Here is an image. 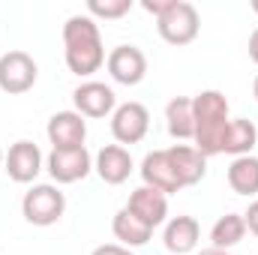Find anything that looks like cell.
I'll return each mask as SVG.
<instances>
[{
    "mask_svg": "<svg viewBox=\"0 0 258 255\" xmlns=\"http://www.w3.org/2000/svg\"><path fill=\"white\" fill-rule=\"evenodd\" d=\"M63 54L66 66L75 75H93L105 63V48L99 36V24L90 15H72L63 24Z\"/></svg>",
    "mask_w": 258,
    "mask_h": 255,
    "instance_id": "1",
    "label": "cell"
},
{
    "mask_svg": "<svg viewBox=\"0 0 258 255\" xmlns=\"http://www.w3.org/2000/svg\"><path fill=\"white\" fill-rule=\"evenodd\" d=\"M195 114V150L204 156L222 153V138L228 129V99L219 90H201L192 99Z\"/></svg>",
    "mask_w": 258,
    "mask_h": 255,
    "instance_id": "2",
    "label": "cell"
},
{
    "mask_svg": "<svg viewBox=\"0 0 258 255\" xmlns=\"http://www.w3.org/2000/svg\"><path fill=\"white\" fill-rule=\"evenodd\" d=\"M63 210H66L63 192L57 189V186H51V183H39V186H33L30 192H24V198H21L24 219L30 225H39V228L54 225L63 216Z\"/></svg>",
    "mask_w": 258,
    "mask_h": 255,
    "instance_id": "3",
    "label": "cell"
},
{
    "mask_svg": "<svg viewBox=\"0 0 258 255\" xmlns=\"http://www.w3.org/2000/svg\"><path fill=\"white\" fill-rule=\"evenodd\" d=\"M156 27H159V36L168 42V45H189L195 36H198V27H201V18H198V9L186 0H174V6L156 18Z\"/></svg>",
    "mask_w": 258,
    "mask_h": 255,
    "instance_id": "4",
    "label": "cell"
},
{
    "mask_svg": "<svg viewBox=\"0 0 258 255\" xmlns=\"http://www.w3.org/2000/svg\"><path fill=\"white\" fill-rule=\"evenodd\" d=\"M36 75H39L36 60L27 51H6L0 57V90L9 96L27 93L36 84Z\"/></svg>",
    "mask_w": 258,
    "mask_h": 255,
    "instance_id": "5",
    "label": "cell"
},
{
    "mask_svg": "<svg viewBox=\"0 0 258 255\" xmlns=\"http://www.w3.org/2000/svg\"><path fill=\"white\" fill-rule=\"evenodd\" d=\"M150 129V111L141 102H123L111 114V135L120 144H138Z\"/></svg>",
    "mask_w": 258,
    "mask_h": 255,
    "instance_id": "6",
    "label": "cell"
},
{
    "mask_svg": "<svg viewBox=\"0 0 258 255\" xmlns=\"http://www.w3.org/2000/svg\"><path fill=\"white\" fill-rule=\"evenodd\" d=\"M105 66H108V75L117 81V84H126V87H135L144 81L147 75V57L141 48L135 45H117L108 57H105Z\"/></svg>",
    "mask_w": 258,
    "mask_h": 255,
    "instance_id": "7",
    "label": "cell"
},
{
    "mask_svg": "<svg viewBox=\"0 0 258 255\" xmlns=\"http://www.w3.org/2000/svg\"><path fill=\"white\" fill-rule=\"evenodd\" d=\"M90 168H93V162H90L87 147H63V150H51V156H48V174L57 183L84 180L90 174Z\"/></svg>",
    "mask_w": 258,
    "mask_h": 255,
    "instance_id": "8",
    "label": "cell"
},
{
    "mask_svg": "<svg viewBox=\"0 0 258 255\" xmlns=\"http://www.w3.org/2000/svg\"><path fill=\"white\" fill-rule=\"evenodd\" d=\"M72 102H75V111L81 117H105L114 111V90L102 81H84L75 87L72 93Z\"/></svg>",
    "mask_w": 258,
    "mask_h": 255,
    "instance_id": "9",
    "label": "cell"
},
{
    "mask_svg": "<svg viewBox=\"0 0 258 255\" xmlns=\"http://www.w3.org/2000/svg\"><path fill=\"white\" fill-rule=\"evenodd\" d=\"M3 168L15 183H30L42 171V153L33 141H15L3 159Z\"/></svg>",
    "mask_w": 258,
    "mask_h": 255,
    "instance_id": "10",
    "label": "cell"
},
{
    "mask_svg": "<svg viewBox=\"0 0 258 255\" xmlns=\"http://www.w3.org/2000/svg\"><path fill=\"white\" fill-rule=\"evenodd\" d=\"M141 180H144V186L162 192V195H171V192L183 189L180 180H177V171H174V165L168 159V150H153V153L144 156V162H141Z\"/></svg>",
    "mask_w": 258,
    "mask_h": 255,
    "instance_id": "11",
    "label": "cell"
},
{
    "mask_svg": "<svg viewBox=\"0 0 258 255\" xmlns=\"http://www.w3.org/2000/svg\"><path fill=\"white\" fill-rule=\"evenodd\" d=\"M48 141L54 144V150H63V147H84V138H87V123L78 111H57L51 120H48Z\"/></svg>",
    "mask_w": 258,
    "mask_h": 255,
    "instance_id": "12",
    "label": "cell"
},
{
    "mask_svg": "<svg viewBox=\"0 0 258 255\" xmlns=\"http://www.w3.org/2000/svg\"><path fill=\"white\" fill-rule=\"evenodd\" d=\"M126 210L129 213H135L144 225L156 228V225H162L165 216H168V198H165L162 192L150 189V186H138V189L129 195Z\"/></svg>",
    "mask_w": 258,
    "mask_h": 255,
    "instance_id": "13",
    "label": "cell"
},
{
    "mask_svg": "<svg viewBox=\"0 0 258 255\" xmlns=\"http://www.w3.org/2000/svg\"><path fill=\"white\" fill-rule=\"evenodd\" d=\"M96 174L108 186H120L123 180H129V174H132V156H129V150L120 147V144H105L96 153Z\"/></svg>",
    "mask_w": 258,
    "mask_h": 255,
    "instance_id": "14",
    "label": "cell"
},
{
    "mask_svg": "<svg viewBox=\"0 0 258 255\" xmlns=\"http://www.w3.org/2000/svg\"><path fill=\"white\" fill-rule=\"evenodd\" d=\"M168 159H171V165H174V171H177L180 186H195V183L204 177V171H207V156H204L201 150L189 147V144H174V147H168Z\"/></svg>",
    "mask_w": 258,
    "mask_h": 255,
    "instance_id": "15",
    "label": "cell"
},
{
    "mask_svg": "<svg viewBox=\"0 0 258 255\" xmlns=\"http://www.w3.org/2000/svg\"><path fill=\"white\" fill-rule=\"evenodd\" d=\"M198 237H201V228H198V222H195L192 216H174L165 225V234H162L165 249L174 255L192 252L195 246H198Z\"/></svg>",
    "mask_w": 258,
    "mask_h": 255,
    "instance_id": "16",
    "label": "cell"
},
{
    "mask_svg": "<svg viewBox=\"0 0 258 255\" xmlns=\"http://www.w3.org/2000/svg\"><path fill=\"white\" fill-rule=\"evenodd\" d=\"M255 141H258V132H255L252 120H246V117L228 120L225 138H222V153H231L234 159L237 156H249V150L255 147Z\"/></svg>",
    "mask_w": 258,
    "mask_h": 255,
    "instance_id": "17",
    "label": "cell"
},
{
    "mask_svg": "<svg viewBox=\"0 0 258 255\" xmlns=\"http://www.w3.org/2000/svg\"><path fill=\"white\" fill-rule=\"evenodd\" d=\"M111 228H114V237H117L126 249H129V246H144V243L150 240V234H153V228H150V225H144L135 213H129L126 207H120V210L114 213Z\"/></svg>",
    "mask_w": 258,
    "mask_h": 255,
    "instance_id": "18",
    "label": "cell"
},
{
    "mask_svg": "<svg viewBox=\"0 0 258 255\" xmlns=\"http://www.w3.org/2000/svg\"><path fill=\"white\" fill-rule=\"evenodd\" d=\"M165 120H168V132L177 141H186L195 135V114H192V99L186 96H174L165 108Z\"/></svg>",
    "mask_w": 258,
    "mask_h": 255,
    "instance_id": "19",
    "label": "cell"
},
{
    "mask_svg": "<svg viewBox=\"0 0 258 255\" xmlns=\"http://www.w3.org/2000/svg\"><path fill=\"white\" fill-rule=\"evenodd\" d=\"M228 186L237 195H258V159L255 156H237L228 165Z\"/></svg>",
    "mask_w": 258,
    "mask_h": 255,
    "instance_id": "20",
    "label": "cell"
},
{
    "mask_svg": "<svg viewBox=\"0 0 258 255\" xmlns=\"http://www.w3.org/2000/svg\"><path fill=\"white\" fill-rule=\"evenodd\" d=\"M243 234H246V222H243L240 213H225V216H219L216 225L210 228L213 246H216V249H225V252H228L231 246H237V243L243 240Z\"/></svg>",
    "mask_w": 258,
    "mask_h": 255,
    "instance_id": "21",
    "label": "cell"
},
{
    "mask_svg": "<svg viewBox=\"0 0 258 255\" xmlns=\"http://www.w3.org/2000/svg\"><path fill=\"white\" fill-rule=\"evenodd\" d=\"M132 9V0H90L87 12L96 18H123Z\"/></svg>",
    "mask_w": 258,
    "mask_h": 255,
    "instance_id": "22",
    "label": "cell"
},
{
    "mask_svg": "<svg viewBox=\"0 0 258 255\" xmlns=\"http://www.w3.org/2000/svg\"><path fill=\"white\" fill-rule=\"evenodd\" d=\"M171 6H174V0H141V9L150 12V15H156V18H162Z\"/></svg>",
    "mask_w": 258,
    "mask_h": 255,
    "instance_id": "23",
    "label": "cell"
},
{
    "mask_svg": "<svg viewBox=\"0 0 258 255\" xmlns=\"http://www.w3.org/2000/svg\"><path fill=\"white\" fill-rule=\"evenodd\" d=\"M90 255H132L126 246H120V243H102V246H96Z\"/></svg>",
    "mask_w": 258,
    "mask_h": 255,
    "instance_id": "24",
    "label": "cell"
},
{
    "mask_svg": "<svg viewBox=\"0 0 258 255\" xmlns=\"http://www.w3.org/2000/svg\"><path fill=\"white\" fill-rule=\"evenodd\" d=\"M243 222H246V228H249V231L258 237V201H252V204H249V210L243 213Z\"/></svg>",
    "mask_w": 258,
    "mask_h": 255,
    "instance_id": "25",
    "label": "cell"
},
{
    "mask_svg": "<svg viewBox=\"0 0 258 255\" xmlns=\"http://www.w3.org/2000/svg\"><path fill=\"white\" fill-rule=\"evenodd\" d=\"M249 57H252V63H258V27L249 36Z\"/></svg>",
    "mask_w": 258,
    "mask_h": 255,
    "instance_id": "26",
    "label": "cell"
},
{
    "mask_svg": "<svg viewBox=\"0 0 258 255\" xmlns=\"http://www.w3.org/2000/svg\"><path fill=\"white\" fill-rule=\"evenodd\" d=\"M198 255H228L225 249H216V246H210V249H201Z\"/></svg>",
    "mask_w": 258,
    "mask_h": 255,
    "instance_id": "27",
    "label": "cell"
},
{
    "mask_svg": "<svg viewBox=\"0 0 258 255\" xmlns=\"http://www.w3.org/2000/svg\"><path fill=\"white\" fill-rule=\"evenodd\" d=\"M252 93H255V99H258V75H255V84H252Z\"/></svg>",
    "mask_w": 258,
    "mask_h": 255,
    "instance_id": "28",
    "label": "cell"
},
{
    "mask_svg": "<svg viewBox=\"0 0 258 255\" xmlns=\"http://www.w3.org/2000/svg\"><path fill=\"white\" fill-rule=\"evenodd\" d=\"M252 12H258V0H252Z\"/></svg>",
    "mask_w": 258,
    "mask_h": 255,
    "instance_id": "29",
    "label": "cell"
},
{
    "mask_svg": "<svg viewBox=\"0 0 258 255\" xmlns=\"http://www.w3.org/2000/svg\"><path fill=\"white\" fill-rule=\"evenodd\" d=\"M3 159H6V156H3V153H0V168H3Z\"/></svg>",
    "mask_w": 258,
    "mask_h": 255,
    "instance_id": "30",
    "label": "cell"
}]
</instances>
